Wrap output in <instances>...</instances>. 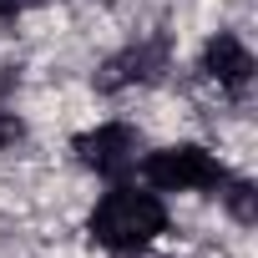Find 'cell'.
Wrapping results in <instances>:
<instances>
[{"label": "cell", "instance_id": "cell-8", "mask_svg": "<svg viewBox=\"0 0 258 258\" xmlns=\"http://www.w3.org/2000/svg\"><path fill=\"white\" fill-rule=\"evenodd\" d=\"M26 0H0V16H11V11H21Z\"/></svg>", "mask_w": 258, "mask_h": 258}, {"label": "cell", "instance_id": "cell-7", "mask_svg": "<svg viewBox=\"0 0 258 258\" xmlns=\"http://www.w3.org/2000/svg\"><path fill=\"white\" fill-rule=\"evenodd\" d=\"M26 137V126H21V116H11V111H0V147H16Z\"/></svg>", "mask_w": 258, "mask_h": 258}, {"label": "cell", "instance_id": "cell-4", "mask_svg": "<svg viewBox=\"0 0 258 258\" xmlns=\"http://www.w3.org/2000/svg\"><path fill=\"white\" fill-rule=\"evenodd\" d=\"M203 71H208L218 86H228V91H243V86L253 81V56H248V46H243L238 36L218 31V36L208 41V51H203Z\"/></svg>", "mask_w": 258, "mask_h": 258}, {"label": "cell", "instance_id": "cell-1", "mask_svg": "<svg viewBox=\"0 0 258 258\" xmlns=\"http://www.w3.org/2000/svg\"><path fill=\"white\" fill-rule=\"evenodd\" d=\"M167 228V213L152 192H137V187H116L96 203L91 213V238L101 248H121V253H137L142 243H152L157 233Z\"/></svg>", "mask_w": 258, "mask_h": 258}, {"label": "cell", "instance_id": "cell-5", "mask_svg": "<svg viewBox=\"0 0 258 258\" xmlns=\"http://www.w3.org/2000/svg\"><path fill=\"white\" fill-rule=\"evenodd\" d=\"M162 71V46H126L96 71V91H126L137 81H152Z\"/></svg>", "mask_w": 258, "mask_h": 258}, {"label": "cell", "instance_id": "cell-2", "mask_svg": "<svg viewBox=\"0 0 258 258\" xmlns=\"http://www.w3.org/2000/svg\"><path fill=\"white\" fill-rule=\"evenodd\" d=\"M142 177H147L152 187H162V192H187V187H218L228 172H223V162H218L213 152L182 142V147L152 152V157L142 162Z\"/></svg>", "mask_w": 258, "mask_h": 258}, {"label": "cell", "instance_id": "cell-3", "mask_svg": "<svg viewBox=\"0 0 258 258\" xmlns=\"http://www.w3.org/2000/svg\"><path fill=\"white\" fill-rule=\"evenodd\" d=\"M71 147H76V157L86 167H96L106 177H121L126 167L137 162V132L126 121H106V126H96V132H81Z\"/></svg>", "mask_w": 258, "mask_h": 258}, {"label": "cell", "instance_id": "cell-6", "mask_svg": "<svg viewBox=\"0 0 258 258\" xmlns=\"http://www.w3.org/2000/svg\"><path fill=\"white\" fill-rule=\"evenodd\" d=\"M228 213H233L238 223H253V218H258V192H253L248 182H233V187H228Z\"/></svg>", "mask_w": 258, "mask_h": 258}]
</instances>
